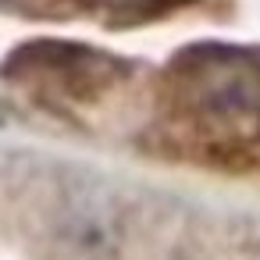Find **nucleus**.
I'll return each mask as SVG.
<instances>
[{
	"instance_id": "obj_1",
	"label": "nucleus",
	"mask_w": 260,
	"mask_h": 260,
	"mask_svg": "<svg viewBox=\"0 0 260 260\" xmlns=\"http://www.w3.org/2000/svg\"><path fill=\"white\" fill-rule=\"evenodd\" d=\"M182 100L221 128H260V64L239 50H200L178 75Z\"/></svg>"
},
{
	"instance_id": "obj_2",
	"label": "nucleus",
	"mask_w": 260,
	"mask_h": 260,
	"mask_svg": "<svg viewBox=\"0 0 260 260\" xmlns=\"http://www.w3.org/2000/svg\"><path fill=\"white\" fill-rule=\"evenodd\" d=\"M111 11H128V15H146V11H160L171 4H182V0H100Z\"/></svg>"
}]
</instances>
